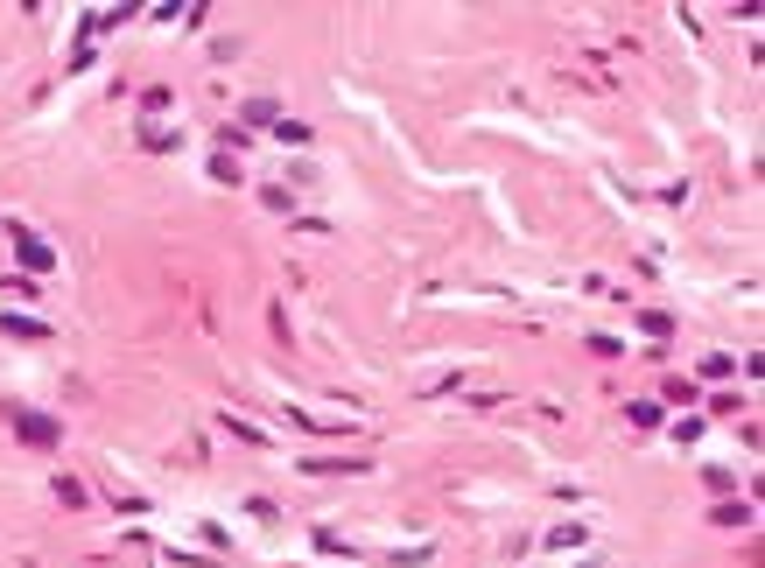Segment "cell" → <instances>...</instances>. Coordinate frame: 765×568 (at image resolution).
<instances>
[{
	"instance_id": "obj_1",
	"label": "cell",
	"mask_w": 765,
	"mask_h": 568,
	"mask_svg": "<svg viewBox=\"0 0 765 568\" xmlns=\"http://www.w3.org/2000/svg\"><path fill=\"white\" fill-rule=\"evenodd\" d=\"M14 428H21L28 442H57V421H42V414H14Z\"/></svg>"
}]
</instances>
